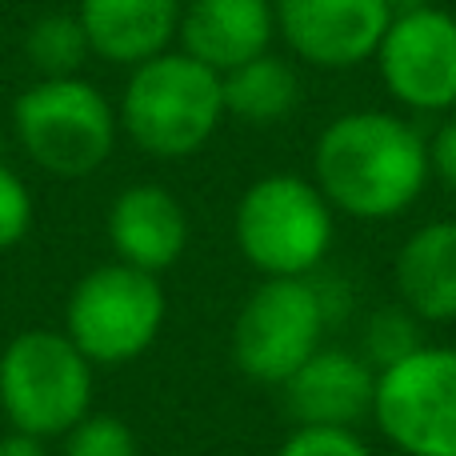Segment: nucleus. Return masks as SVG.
Returning <instances> with one entry per match:
<instances>
[{"mask_svg": "<svg viewBox=\"0 0 456 456\" xmlns=\"http://www.w3.org/2000/svg\"><path fill=\"white\" fill-rule=\"evenodd\" d=\"M428 141L412 120L356 109L324 125L313 149V181L337 213L388 221L417 205L428 184Z\"/></svg>", "mask_w": 456, "mask_h": 456, "instance_id": "1", "label": "nucleus"}, {"mask_svg": "<svg viewBox=\"0 0 456 456\" xmlns=\"http://www.w3.org/2000/svg\"><path fill=\"white\" fill-rule=\"evenodd\" d=\"M224 117L221 72L192 61L181 48L136 64L117 104L120 133H128L136 149L160 160L200 152Z\"/></svg>", "mask_w": 456, "mask_h": 456, "instance_id": "2", "label": "nucleus"}, {"mask_svg": "<svg viewBox=\"0 0 456 456\" xmlns=\"http://www.w3.org/2000/svg\"><path fill=\"white\" fill-rule=\"evenodd\" d=\"M12 128L40 173L80 181L112 157L120 120L109 96L85 77H45L16 96Z\"/></svg>", "mask_w": 456, "mask_h": 456, "instance_id": "3", "label": "nucleus"}, {"mask_svg": "<svg viewBox=\"0 0 456 456\" xmlns=\"http://www.w3.org/2000/svg\"><path fill=\"white\" fill-rule=\"evenodd\" d=\"M93 372L64 329H28L0 353V412L16 433L64 436L93 412Z\"/></svg>", "mask_w": 456, "mask_h": 456, "instance_id": "4", "label": "nucleus"}, {"mask_svg": "<svg viewBox=\"0 0 456 456\" xmlns=\"http://www.w3.org/2000/svg\"><path fill=\"white\" fill-rule=\"evenodd\" d=\"M332 213L316 181L260 176L236 200V248L260 276H313L332 248Z\"/></svg>", "mask_w": 456, "mask_h": 456, "instance_id": "5", "label": "nucleus"}, {"mask_svg": "<svg viewBox=\"0 0 456 456\" xmlns=\"http://www.w3.org/2000/svg\"><path fill=\"white\" fill-rule=\"evenodd\" d=\"M165 316L168 300L160 276L109 260L85 273L69 292L64 332L96 369H117L157 345Z\"/></svg>", "mask_w": 456, "mask_h": 456, "instance_id": "6", "label": "nucleus"}, {"mask_svg": "<svg viewBox=\"0 0 456 456\" xmlns=\"http://www.w3.org/2000/svg\"><path fill=\"white\" fill-rule=\"evenodd\" d=\"M316 273L268 276L240 305L232 324V361L248 380L281 388L324 345L332 316Z\"/></svg>", "mask_w": 456, "mask_h": 456, "instance_id": "7", "label": "nucleus"}, {"mask_svg": "<svg viewBox=\"0 0 456 456\" xmlns=\"http://www.w3.org/2000/svg\"><path fill=\"white\" fill-rule=\"evenodd\" d=\"M372 420L404 456H456V348L420 345L377 372Z\"/></svg>", "mask_w": 456, "mask_h": 456, "instance_id": "8", "label": "nucleus"}, {"mask_svg": "<svg viewBox=\"0 0 456 456\" xmlns=\"http://www.w3.org/2000/svg\"><path fill=\"white\" fill-rule=\"evenodd\" d=\"M385 88L412 112L456 109V16L433 4L396 8L377 48Z\"/></svg>", "mask_w": 456, "mask_h": 456, "instance_id": "9", "label": "nucleus"}, {"mask_svg": "<svg viewBox=\"0 0 456 456\" xmlns=\"http://www.w3.org/2000/svg\"><path fill=\"white\" fill-rule=\"evenodd\" d=\"M276 32L313 69H356L372 61L396 16V0H273Z\"/></svg>", "mask_w": 456, "mask_h": 456, "instance_id": "10", "label": "nucleus"}, {"mask_svg": "<svg viewBox=\"0 0 456 456\" xmlns=\"http://www.w3.org/2000/svg\"><path fill=\"white\" fill-rule=\"evenodd\" d=\"M284 409L297 425L356 428L372 417L377 401V369L356 348L321 345L289 380L281 385Z\"/></svg>", "mask_w": 456, "mask_h": 456, "instance_id": "11", "label": "nucleus"}, {"mask_svg": "<svg viewBox=\"0 0 456 456\" xmlns=\"http://www.w3.org/2000/svg\"><path fill=\"white\" fill-rule=\"evenodd\" d=\"M109 244L120 265L160 276L189 248V213L165 184H128L109 208Z\"/></svg>", "mask_w": 456, "mask_h": 456, "instance_id": "12", "label": "nucleus"}, {"mask_svg": "<svg viewBox=\"0 0 456 456\" xmlns=\"http://www.w3.org/2000/svg\"><path fill=\"white\" fill-rule=\"evenodd\" d=\"M276 37L273 0H189L181 4L176 45L213 72H232L236 64L265 56Z\"/></svg>", "mask_w": 456, "mask_h": 456, "instance_id": "13", "label": "nucleus"}, {"mask_svg": "<svg viewBox=\"0 0 456 456\" xmlns=\"http://www.w3.org/2000/svg\"><path fill=\"white\" fill-rule=\"evenodd\" d=\"M77 16L93 56L136 69L173 48L181 28V0H80Z\"/></svg>", "mask_w": 456, "mask_h": 456, "instance_id": "14", "label": "nucleus"}, {"mask_svg": "<svg viewBox=\"0 0 456 456\" xmlns=\"http://www.w3.org/2000/svg\"><path fill=\"white\" fill-rule=\"evenodd\" d=\"M396 292L417 321H456V221H433L396 252Z\"/></svg>", "mask_w": 456, "mask_h": 456, "instance_id": "15", "label": "nucleus"}, {"mask_svg": "<svg viewBox=\"0 0 456 456\" xmlns=\"http://www.w3.org/2000/svg\"><path fill=\"white\" fill-rule=\"evenodd\" d=\"M224 112L244 125H276L300 104V77L284 56H252L221 77Z\"/></svg>", "mask_w": 456, "mask_h": 456, "instance_id": "16", "label": "nucleus"}, {"mask_svg": "<svg viewBox=\"0 0 456 456\" xmlns=\"http://www.w3.org/2000/svg\"><path fill=\"white\" fill-rule=\"evenodd\" d=\"M24 61L37 72V80L45 77H80L88 61H93V45L85 37V24L77 12H45L28 24L20 40Z\"/></svg>", "mask_w": 456, "mask_h": 456, "instance_id": "17", "label": "nucleus"}, {"mask_svg": "<svg viewBox=\"0 0 456 456\" xmlns=\"http://www.w3.org/2000/svg\"><path fill=\"white\" fill-rule=\"evenodd\" d=\"M420 324H425V321H417V316H412L404 305L380 308V313H372L369 321H364L361 348H356V353H361L377 372H385L388 364L404 361L409 353H417V348L425 345Z\"/></svg>", "mask_w": 456, "mask_h": 456, "instance_id": "18", "label": "nucleus"}, {"mask_svg": "<svg viewBox=\"0 0 456 456\" xmlns=\"http://www.w3.org/2000/svg\"><path fill=\"white\" fill-rule=\"evenodd\" d=\"M64 456H136V436L117 412H88L64 433Z\"/></svg>", "mask_w": 456, "mask_h": 456, "instance_id": "19", "label": "nucleus"}, {"mask_svg": "<svg viewBox=\"0 0 456 456\" xmlns=\"http://www.w3.org/2000/svg\"><path fill=\"white\" fill-rule=\"evenodd\" d=\"M276 456H372L356 428H324V425H297Z\"/></svg>", "mask_w": 456, "mask_h": 456, "instance_id": "20", "label": "nucleus"}, {"mask_svg": "<svg viewBox=\"0 0 456 456\" xmlns=\"http://www.w3.org/2000/svg\"><path fill=\"white\" fill-rule=\"evenodd\" d=\"M32 192L8 165H0V252L20 244L32 228Z\"/></svg>", "mask_w": 456, "mask_h": 456, "instance_id": "21", "label": "nucleus"}, {"mask_svg": "<svg viewBox=\"0 0 456 456\" xmlns=\"http://www.w3.org/2000/svg\"><path fill=\"white\" fill-rule=\"evenodd\" d=\"M428 173H433L444 189L456 192V117L444 120L433 133V141H428Z\"/></svg>", "mask_w": 456, "mask_h": 456, "instance_id": "22", "label": "nucleus"}, {"mask_svg": "<svg viewBox=\"0 0 456 456\" xmlns=\"http://www.w3.org/2000/svg\"><path fill=\"white\" fill-rule=\"evenodd\" d=\"M0 456H48L45 452V441L40 436H28V433H4L0 436Z\"/></svg>", "mask_w": 456, "mask_h": 456, "instance_id": "23", "label": "nucleus"}]
</instances>
